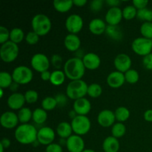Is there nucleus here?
Here are the masks:
<instances>
[{"instance_id":"obj_1","label":"nucleus","mask_w":152,"mask_h":152,"mask_svg":"<svg viewBox=\"0 0 152 152\" xmlns=\"http://www.w3.org/2000/svg\"><path fill=\"white\" fill-rule=\"evenodd\" d=\"M86 67L83 59L73 57L68 59L64 65V72L65 76L71 80H81L85 74Z\"/></svg>"},{"instance_id":"obj_2","label":"nucleus","mask_w":152,"mask_h":152,"mask_svg":"<svg viewBox=\"0 0 152 152\" xmlns=\"http://www.w3.org/2000/svg\"><path fill=\"white\" fill-rule=\"evenodd\" d=\"M38 131L33 125L28 123L19 125L15 131L14 136L16 140L21 144H33L37 140Z\"/></svg>"},{"instance_id":"obj_3","label":"nucleus","mask_w":152,"mask_h":152,"mask_svg":"<svg viewBox=\"0 0 152 152\" xmlns=\"http://www.w3.org/2000/svg\"><path fill=\"white\" fill-rule=\"evenodd\" d=\"M87 83L83 80H71L66 88V95L72 99L83 98L88 94Z\"/></svg>"},{"instance_id":"obj_4","label":"nucleus","mask_w":152,"mask_h":152,"mask_svg":"<svg viewBox=\"0 0 152 152\" xmlns=\"http://www.w3.org/2000/svg\"><path fill=\"white\" fill-rule=\"evenodd\" d=\"M33 31L37 33L39 36H44L50 31L51 28V22L48 16L45 14L35 15L33 17L32 22Z\"/></svg>"},{"instance_id":"obj_5","label":"nucleus","mask_w":152,"mask_h":152,"mask_svg":"<svg viewBox=\"0 0 152 152\" xmlns=\"http://www.w3.org/2000/svg\"><path fill=\"white\" fill-rule=\"evenodd\" d=\"M19 54V47L17 44L10 40L1 45L0 48V56L5 62H11L16 59Z\"/></svg>"},{"instance_id":"obj_6","label":"nucleus","mask_w":152,"mask_h":152,"mask_svg":"<svg viewBox=\"0 0 152 152\" xmlns=\"http://www.w3.org/2000/svg\"><path fill=\"white\" fill-rule=\"evenodd\" d=\"M13 82L20 85L28 84L32 80L33 72L30 68L25 65H19L13 69L12 73Z\"/></svg>"},{"instance_id":"obj_7","label":"nucleus","mask_w":152,"mask_h":152,"mask_svg":"<svg viewBox=\"0 0 152 152\" xmlns=\"http://www.w3.org/2000/svg\"><path fill=\"white\" fill-rule=\"evenodd\" d=\"M73 132L77 135H84L91 129V121L86 116L77 115L71 121Z\"/></svg>"},{"instance_id":"obj_8","label":"nucleus","mask_w":152,"mask_h":152,"mask_svg":"<svg viewBox=\"0 0 152 152\" xmlns=\"http://www.w3.org/2000/svg\"><path fill=\"white\" fill-rule=\"evenodd\" d=\"M132 48L137 54L145 56L151 53L152 40L145 37H138L133 41Z\"/></svg>"},{"instance_id":"obj_9","label":"nucleus","mask_w":152,"mask_h":152,"mask_svg":"<svg viewBox=\"0 0 152 152\" xmlns=\"http://www.w3.org/2000/svg\"><path fill=\"white\" fill-rule=\"evenodd\" d=\"M31 63L34 69L40 73L48 71L50 66V62L48 56L41 53L34 54L31 58Z\"/></svg>"},{"instance_id":"obj_10","label":"nucleus","mask_w":152,"mask_h":152,"mask_svg":"<svg viewBox=\"0 0 152 152\" xmlns=\"http://www.w3.org/2000/svg\"><path fill=\"white\" fill-rule=\"evenodd\" d=\"M65 27L71 34H77L83 27V18L80 15L75 13L70 15L65 20Z\"/></svg>"},{"instance_id":"obj_11","label":"nucleus","mask_w":152,"mask_h":152,"mask_svg":"<svg viewBox=\"0 0 152 152\" xmlns=\"http://www.w3.org/2000/svg\"><path fill=\"white\" fill-rule=\"evenodd\" d=\"M66 147L69 152H83L85 150V142L80 135H71L67 139Z\"/></svg>"},{"instance_id":"obj_12","label":"nucleus","mask_w":152,"mask_h":152,"mask_svg":"<svg viewBox=\"0 0 152 152\" xmlns=\"http://www.w3.org/2000/svg\"><path fill=\"white\" fill-rule=\"evenodd\" d=\"M54 139V131L50 127H42L37 132V140L42 145H50L53 143Z\"/></svg>"},{"instance_id":"obj_13","label":"nucleus","mask_w":152,"mask_h":152,"mask_svg":"<svg viewBox=\"0 0 152 152\" xmlns=\"http://www.w3.org/2000/svg\"><path fill=\"white\" fill-rule=\"evenodd\" d=\"M114 63L117 71L122 73H126L131 69L132 59L130 56L126 53H119L114 59Z\"/></svg>"},{"instance_id":"obj_14","label":"nucleus","mask_w":152,"mask_h":152,"mask_svg":"<svg viewBox=\"0 0 152 152\" xmlns=\"http://www.w3.org/2000/svg\"><path fill=\"white\" fill-rule=\"evenodd\" d=\"M19 121L18 115L13 111H6L3 113L0 118L1 125L5 129H13L16 127Z\"/></svg>"},{"instance_id":"obj_15","label":"nucleus","mask_w":152,"mask_h":152,"mask_svg":"<svg viewBox=\"0 0 152 152\" xmlns=\"http://www.w3.org/2000/svg\"><path fill=\"white\" fill-rule=\"evenodd\" d=\"M116 120L114 112L108 109L101 111L97 116L98 123L102 127H110Z\"/></svg>"},{"instance_id":"obj_16","label":"nucleus","mask_w":152,"mask_h":152,"mask_svg":"<svg viewBox=\"0 0 152 152\" xmlns=\"http://www.w3.org/2000/svg\"><path fill=\"white\" fill-rule=\"evenodd\" d=\"M123 17V10L120 7H111L105 14V21L109 25H117Z\"/></svg>"},{"instance_id":"obj_17","label":"nucleus","mask_w":152,"mask_h":152,"mask_svg":"<svg viewBox=\"0 0 152 152\" xmlns=\"http://www.w3.org/2000/svg\"><path fill=\"white\" fill-rule=\"evenodd\" d=\"M91 108V104L90 101L86 98L83 97L76 99L74 102V110L77 115L86 116L88 114Z\"/></svg>"},{"instance_id":"obj_18","label":"nucleus","mask_w":152,"mask_h":152,"mask_svg":"<svg viewBox=\"0 0 152 152\" xmlns=\"http://www.w3.org/2000/svg\"><path fill=\"white\" fill-rule=\"evenodd\" d=\"M25 95L21 93H15L12 94L7 99V105L11 109L13 110H20L23 108V105L25 104Z\"/></svg>"},{"instance_id":"obj_19","label":"nucleus","mask_w":152,"mask_h":152,"mask_svg":"<svg viewBox=\"0 0 152 152\" xmlns=\"http://www.w3.org/2000/svg\"><path fill=\"white\" fill-rule=\"evenodd\" d=\"M83 61L85 67L90 70L96 69L99 66L101 62L99 56L96 53H92V52L85 54L83 56Z\"/></svg>"},{"instance_id":"obj_20","label":"nucleus","mask_w":152,"mask_h":152,"mask_svg":"<svg viewBox=\"0 0 152 152\" xmlns=\"http://www.w3.org/2000/svg\"><path fill=\"white\" fill-rule=\"evenodd\" d=\"M125 74L120 71H113L107 77V83L111 88H119L124 84Z\"/></svg>"},{"instance_id":"obj_21","label":"nucleus","mask_w":152,"mask_h":152,"mask_svg":"<svg viewBox=\"0 0 152 152\" xmlns=\"http://www.w3.org/2000/svg\"><path fill=\"white\" fill-rule=\"evenodd\" d=\"M64 45L68 50L71 51H77L81 45V41L78 36L74 34H69L65 37Z\"/></svg>"},{"instance_id":"obj_22","label":"nucleus","mask_w":152,"mask_h":152,"mask_svg":"<svg viewBox=\"0 0 152 152\" xmlns=\"http://www.w3.org/2000/svg\"><path fill=\"white\" fill-rule=\"evenodd\" d=\"M88 27L91 32L96 35H99V34L105 32L107 25L102 19L96 18L91 21Z\"/></svg>"},{"instance_id":"obj_23","label":"nucleus","mask_w":152,"mask_h":152,"mask_svg":"<svg viewBox=\"0 0 152 152\" xmlns=\"http://www.w3.org/2000/svg\"><path fill=\"white\" fill-rule=\"evenodd\" d=\"M102 148L105 152H118L120 149V142L117 138L111 136L104 140Z\"/></svg>"},{"instance_id":"obj_24","label":"nucleus","mask_w":152,"mask_h":152,"mask_svg":"<svg viewBox=\"0 0 152 152\" xmlns=\"http://www.w3.org/2000/svg\"><path fill=\"white\" fill-rule=\"evenodd\" d=\"M73 132L71 124L68 123V122H62L59 123L56 128V133L61 138H67L71 137V133Z\"/></svg>"},{"instance_id":"obj_25","label":"nucleus","mask_w":152,"mask_h":152,"mask_svg":"<svg viewBox=\"0 0 152 152\" xmlns=\"http://www.w3.org/2000/svg\"><path fill=\"white\" fill-rule=\"evenodd\" d=\"M105 33L111 39L115 40H120L123 37V32L121 28L117 25H107Z\"/></svg>"},{"instance_id":"obj_26","label":"nucleus","mask_w":152,"mask_h":152,"mask_svg":"<svg viewBox=\"0 0 152 152\" xmlns=\"http://www.w3.org/2000/svg\"><path fill=\"white\" fill-rule=\"evenodd\" d=\"M53 4L56 10L61 13H65V12L68 11L72 7L74 3L72 0H65V1L54 0Z\"/></svg>"},{"instance_id":"obj_27","label":"nucleus","mask_w":152,"mask_h":152,"mask_svg":"<svg viewBox=\"0 0 152 152\" xmlns=\"http://www.w3.org/2000/svg\"><path fill=\"white\" fill-rule=\"evenodd\" d=\"M48 118V114L43 108H36L33 111L32 119L37 124H42Z\"/></svg>"},{"instance_id":"obj_28","label":"nucleus","mask_w":152,"mask_h":152,"mask_svg":"<svg viewBox=\"0 0 152 152\" xmlns=\"http://www.w3.org/2000/svg\"><path fill=\"white\" fill-rule=\"evenodd\" d=\"M65 79V74L61 70H56L51 73L50 81L53 86H60L64 83Z\"/></svg>"},{"instance_id":"obj_29","label":"nucleus","mask_w":152,"mask_h":152,"mask_svg":"<svg viewBox=\"0 0 152 152\" xmlns=\"http://www.w3.org/2000/svg\"><path fill=\"white\" fill-rule=\"evenodd\" d=\"M114 115H115L116 120H118L119 123L125 122L130 117V111L127 108L123 106L118 107L114 111Z\"/></svg>"},{"instance_id":"obj_30","label":"nucleus","mask_w":152,"mask_h":152,"mask_svg":"<svg viewBox=\"0 0 152 152\" xmlns=\"http://www.w3.org/2000/svg\"><path fill=\"white\" fill-rule=\"evenodd\" d=\"M17 115L19 122L22 123V124H25L28 122H29L30 120L32 118L33 112L31 111L30 108L23 107V108L19 110Z\"/></svg>"},{"instance_id":"obj_31","label":"nucleus","mask_w":152,"mask_h":152,"mask_svg":"<svg viewBox=\"0 0 152 152\" xmlns=\"http://www.w3.org/2000/svg\"><path fill=\"white\" fill-rule=\"evenodd\" d=\"M24 31L19 28H14L10 31V40L13 42L18 44L24 39Z\"/></svg>"},{"instance_id":"obj_32","label":"nucleus","mask_w":152,"mask_h":152,"mask_svg":"<svg viewBox=\"0 0 152 152\" xmlns=\"http://www.w3.org/2000/svg\"><path fill=\"white\" fill-rule=\"evenodd\" d=\"M126 128L124 124L122 123H117L113 125L111 128V134L112 136L116 138H120L126 134Z\"/></svg>"},{"instance_id":"obj_33","label":"nucleus","mask_w":152,"mask_h":152,"mask_svg":"<svg viewBox=\"0 0 152 152\" xmlns=\"http://www.w3.org/2000/svg\"><path fill=\"white\" fill-rule=\"evenodd\" d=\"M13 83V77L7 71H1L0 73V87L1 88L10 87Z\"/></svg>"},{"instance_id":"obj_34","label":"nucleus","mask_w":152,"mask_h":152,"mask_svg":"<svg viewBox=\"0 0 152 152\" xmlns=\"http://www.w3.org/2000/svg\"><path fill=\"white\" fill-rule=\"evenodd\" d=\"M102 88L100 85L97 83H92L88 88V94L93 98H96L102 94Z\"/></svg>"},{"instance_id":"obj_35","label":"nucleus","mask_w":152,"mask_h":152,"mask_svg":"<svg viewBox=\"0 0 152 152\" xmlns=\"http://www.w3.org/2000/svg\"><path fill=\"white\" fill-rule=\"evenodd\" d=\"M56 105H57V102H56V99L52 96H47L42 101V107L45 111L53 110V108H56Z\"/></svg>"},{"instance_id":"obj_36","label":"nucleus","mask_w":152,"mask_h":152,"mask_svg":"<svg viewBox=\"0 0 152 152\" xmlns=\"http://www.w3.org/2000/svg\"><path fill=\"white\" fill-rule=\"evenodd\" d=\"M137 16L140 20L152 22V10L148 8H142L137 10Z\"/></svg>"},{"instance_id":"obj_37","label":"nucleus","mask_w":152,"mask_h":152,"mask_svg":"<svg viewBox=\"0 0 152 152\" xmlns=\"http://www.w3.org/2000/svg\"><path fill=\"white\" fill-rule=\"evenodd\" d=\"M137 10L134 5H127L123 10V16L127 20L134 19L137 16Z\"/></svg>"},{"instance_id":"obj_38","label":"nucleus","mask_w":152,"mask_h":152,"mask_svg":"<svg viewBox=\"0 0 152 152\" xmlns=\"http://www.w3.org/2000/svg\"><path fill=\"white\" fill-rule=\"evenodd\" d=\"M140 33L142 37L152 39V22H145L140 27Z\"/></svg>"},{"instance_id":"obj_39","label":"nucleus","mask_w":152,"mask_h":152,"mask_svg":"<svg viewBox=\"0 0 152 152\" xmlns=\"http://www.w3.org/2000/svg\"><path fill=\"white\" fill-rule=\"evenodd\" d=\"M139 74L137 71L134 69H129V71L125 73V79L131 84H134L139 80Z\"/></svg>"},{"instance_id":"obj_40","label":"nucleus","mask_w":152,"mask_h":152,"mask_svg":"<svg viewBox=\"0 0 152 152\" xmlns=\"http://www.w3.org/2000/svg\"><path fill=\"white\" fill-rule=\"evenodd\" d=\"M25 101L28 103H34L37 101L39 97L38 93L34 90H28L25 93Z\"/></svg>"},{"instance_id":"obj_41","label":"nucleus","mask_w":152,"mask_h":152,"mask_svg":"<svg viewBox=\"0 0 152 152\" xmlns=\"http://www.w3.org/2000/svg\"><path fill=\"white\" fill-rule=\"evenodd\" d=\"M39 39V36L34 31H30L25 37V40L30 45L37 44Z\"/></svg>"},{"instance_id":"obj_42","label":"nucleus","mask_w":152,"mask_h":152,"mask_svg":"<svg viewBox=\"0 0 152 152\" xmlns=\"http://www.w3.org/2000/svg\"><path fill=\"white\" fill-rule=\"evenodd\" d=\"M10 39V31L7 28L4 26L0 27V43L1 45L5 43L6 42L9 41Z\"/></svg>"},{"instance_id":"obj_43","label":"nucleus","mask_w":152,"mask_h":152,"mask_svg":"<svg viewBox=\"0 0 152 152\" xmlns=\"http://www.w3.org/2000/svg\"><path fill=\"white\" fill-rule=\"evenodd\" d=\"M51 63L53 66L56 68H59L62 63V58L59 54H53L51 56Z\"/></svg>"},{"instance_id":"obj_44","label":"nucleus","mask_w":152,"mask_h":152,"mask_svg":"<svg viewBox=\"0 0 152 152\" xmlns=\"http://www.w3.org/2000/svg\"><path fill=\"white\" fill-rule=\"evenodd\" d=\"M103 5V1L102 0H93L90 4V7L93 11H99Z\"/></svg>"},{"instance_id":"obj_45","label":"nucleus","mask_w":152,"mask_h":152,"mask_svg":"<svg viewBox=\"0 0 152 152\" xmlns=\"http://www.w3.org/2000/svg\"><path fill=\"white\" fill-rule=\"evenodd\" d=\"M62 145L57 143H51L47 145L45 152H62Z\"/></svg>"},{"instance_id":"obj_46","label":"nucleus","mask_w":152,"mask_h":152,"mask_svg":"<svg viewBox=\"0 0 152 152\" xmlns=\"http://www.w3.org/2000/svg\"><path fill=\"white\" fill-rule=\"evenodd\" d=\"M55 99H56V102H57V105L60 107L64 106L67 103V101H68L67 96L64 94H58L55 96Z\"/></svg>"},{"instance_id":"obj_47","label":"nucleus","mask_w":152,"mask_h":152,"mask_svg":"<svg viewBox=\"0 0 152 152\" xmlns=\"http://www.w3.org/2000/svg\"><path fill=\"white\" fill-rule=\"evenodd\" d=\"M142 63L147 69L152 70V53L144 56L142 59Z\"/></svg>"},{"instance_id":"obj_48","label":"nucleus","mask_w":152,"mask_h":152,"mask_svg":"<svg viewBox=\"0 0 152 152\" xmlns=\"http://www.w3.org/2000/svg\"><path fill=\"white\" fill-rule=\"evenodd\" d=\"M148 3V0H134L133 5L136 8H137L138 10H140V9L145 8V7L147 6Z\"/></svg>"},{"instance_id":"obj_49","label":"nucleus","mask_w":152,"mask_h":152,"mask_svg":"<svg viewBox=\"0 0 152 152\" xmlns=\"http://www.w3.org/2000/svg\"><path fill=\"white\" fill-rule=\"evenodd\" d=\"M144 119L148 122H152V109H148L145 111Z\"/></svg>"},{"instance_id":"obj_50","label":"nucleus","mask_w":152,"mask_h":152,"mask_svg":"<svg viewBox=\"0 0 152 152\" xmlns=\"http://www.w3.org/2000/svg\"><path fill=\"white\" fill-rule=\"evenodd\" d=\"M50 76H51V73L49 72L48 71H45L44 72L41 73V78L42 80L47 81V80H50Z\"/></svg>"},{"instance_id":"obj_51","label":"nucleus","mask_w":152,"mask_h":152,"mask_svg":"<svg viewBox=\"0 0 152 152\" xmlns=\"http://www.w3.org/2000/svg\"><path fill=\"white\" fill-rule=\"evenodd\" d=\"M0 144H1V145H2L3 147H4V148H9V147H10V140H9V139L4 137V138H3L2 140H1V142H0Z\"/></svg>"},{"instance_id":"obj_52","label":"nucleus","mask_w":152,"mask_h":152,"mask_svg":"<svg viewBox=\"0 0 152 152\" xmlns=\"http://www.w3.org/2000/svg\"><path fill=\"white\" fill-rule=\"evenodd\" d=\"M106 3L111 7H117L119 4H121V1L120 0H107Z\"/></svg>"},{"instance_id":"obj_53","label":"nucleus","mask_w":152,"mask_h":152,"mask_svg":"<svg viewBox=\"0 0 152 152\" xmlns=\"http://www.w3.org/2000/svg\"><path fill=\"white\" fill-rule=\"evenodd\" d=\"M73 3L75 5L82 7V6H84L87 3V0H73Z\"/></svg>"},{"instance_id":"obj_54","label":"nucleus","mask_w":152,"mask_h":152,"mask_svg":"<svg viewBox=\"0 0 152 152\" xmlns=\"http://www.w3.org/2000/svg\"><path fill=\"white\" fill-rule=\"evenodd\" d=\"M9 88H10V90L11 91H16L18 89V88H19V84L16 83V82H13Z\"/></svg>"},{"instance_id":"obj_55","label":"nucleus","mask_w":152,"mask_h":152,"mask_svg":"<svg viewBox=\"0 0 152 152\" xmlns=\"http://www.w3.org/2000/svg\"><path fill=\"white\" fill-rule=\"evenodd\" d=\"M68 115H69V117H71V118L73 120V119H74L76 117H77V113H76V111H74V110H73V111H70L69 114H68Z\"/></svg>"},{"instance_id":"obj_56","label":"nucleus","mask_w":152,"mask_h":152,"mask_svg":"<svg viewBox=\"0 0 152 152\" xmlns=\"http://www.w3.org/2000/svg\"><path fill=\"white\" fill-rule=\"evenodd\" d=\"M59 145H66V142H67V140H65V138H61L59 140Z\"/></svg>"},{"instance_id":"obj_57","label":"nucleus","mask_w":152,"mask_h":152,"mask_svg":"<svg viewBox=\"0 0 152 152\" xmlns=\"http://www.w3.org/2000/svg\"><path fill=\"white\" fill-rule=\"evenodd\" d=\"M83 152H95V151L92 149H85Z\"/></svg>"},{"instance_id":"obj_58","label":"nucleus","mask_w":152,"mask_h":152,"mask_svg":"<svg viewBox=\"0 0 152 152\" xmlns=\"http://www.w3.org/2000/svg\"><path fill=\"white\" fill-rule=\"evenodd\" d=\"M4 147H3L2 145H1V144H0V151H1L0 152H4Z\"/></svg>"},{"instance_id":"obj_59","label":"nucleus","mask_w":152,"mask_h":152,"mask_svg":"<svg viewBox=\"0 0 152 152\" xmlns=\"http://www.w3.org/2000/svg\"><path fill=\"white\" fill-rule=\"evenodd\" d=\"M151 40H152V39H151Z\"/></svg>"}]
</instances>
